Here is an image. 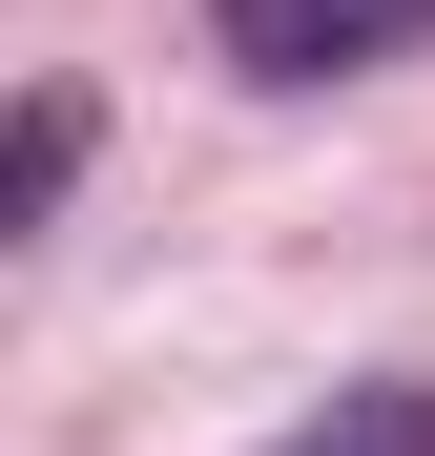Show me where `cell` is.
<instances>
[{
	"label": "cell",
	"instance_id": "1",
	"mask_svg": "<svg viewBox=\"0 0 435 456\" xmlns=\"http://www.w3.org/2000/svg\"><path fill=\"white\" fill-rule=\"evenodd\" d=\"M207 21H229L249 84H352V62H394L435 0H207Z\"/></svg>",
	"mask_w": 435,
	"mask_h": 456
},
{
	"label": "cell",
	"instance_id": "3",
	"mask_svg": "<svg viewBox=\"0 0 435 456\" xmlns=\"http://www.w3.org/2000/svg\"><path fill=\"white\" fill-rule=\"evenodd\" d=\"M62 187H84V84H42V104H21V167H0V228H42Z\"/></svg>",
	"mask_w": 435,
	"mask_h": 456
},
{
	"label": "cell",
	"instance_id": "2",
	"mask_svg": "<svg viewBox=\"0 0 435 456\" xmlns=\"http://www.w3.org/2000/svg\"><path fill=\"white\" fill-rule=\"evenodd\" d=\"M270 456H435V373H352V395L311 436H270Z\"/></svg>",
	"mask_w": 435,
	"mask_h": 456
}]
</instances>
